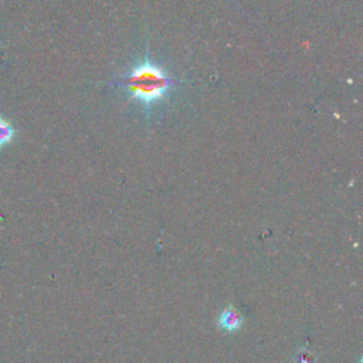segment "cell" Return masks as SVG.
<instances>
[{
    "label": "cell",
    "instance_id": "3957f363",
    "mask_svg": "<svg viewBox=\"0 0 363 363\" xmlns=\"http://www.w3.org/2000/svg\"><path fill=\"white\" fill-rule=\"evenodd\" d=\"M14 138V128L9 121L0 116V147L9 145Z\"/></svg>",
    "mask_w": 363,
    "mask_h": 363
},
{
    "label": "cell",
    "instance_id": "7a4b0ae2",
    "mask_svg": "<svg viewBox=\"0 0 363 363\" xmlns=\"http://www.w3.org/2000/svg\"><path fill=\"white\" fill-rule=\"evenodd\" d=\"M242 323V318L240 315V312L234 308H227L221 312V315L218 316V325L227 330V332H234L237 330Z\"/></svg>",
    "mask_w": 363,
    "mask_h": 363
},
{
    "label": "cell",
    "instance_id": "6da1fadb",
    "mask_svg": "<svg viewBox=\"0 0 363 363\" xmlns=\"http://www.w3.org/2000/svg\"><path fill=\"white\" fill-rule=\"evenodd\" d=\"M122 84L133 99L145 106H150L163 99L170 88V78L162 67L145 60L130 68Z\"/></svg>",
    "mask_w": 363,
    "mask_h": 363
}]
</instances>
